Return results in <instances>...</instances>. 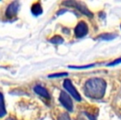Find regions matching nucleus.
<instances>
[{
	"label": "nucleus",
	"mask_w": 121,
	"mask_h": 120,
	"mask_svg": "<svg viewBox=\"0 0 121 120\" xmlns=\"http://www.w3.org/2000/svg\"><path fill=\"white\" fill-rule=\"evenodd\" d=\"M85 93L93 99H100L104 96L106 91V82L102 78H94L85 83Z\"/></svg>",
	"instance_id": "obj_1"
},
{
	"label": "nucleus",
	"mask_w": 121,
	"mask_h": 120,
	"mask_svg": "<svg viewBox=\"0 0 121 120\" xmlns=\"http://www.w3.org/2000/svg\"><path fill=\"white\" fill-rule=\"evenodd\" d=\"M64 5H67L70 7H74L76 9H77L81 14H85V15L88 16V17L91 18L93 17V14L87 9L86 5L82 4L81 2H76V1H66V2H63Z\"/></svg>",
	"instance_id": "obj_2"
},
{
	"label": "nucleus",
	"mask_w": 121,
	"mask_h": 120,
	"mask_svg": "<svg viewBox=\"0 0 121 120\" xmlns=\"http://www.w3.org/2000/svg\"><path fill=\"white\" fill-rule=\"evenodd\" d=\"M59 101H60V103L62 104V106L64 107L66 109H67L68 111H70V112L73 111L72 100H71V98L69 96L68 93H66V92H63V91L60 92Z\"/></svg>",
	"instance_id": "obj_3"
},
{
	"label": "nucleus",
	"mask_w": 121,
	"mask_h": 120,
	"mask_svg": "<svg viewBox=\"0 0 121 120\" xmlns=\"http://www.w3.org/2000/svg\"><path fill=\"white\" fill-rule=\"evenodd\" d=\"M63 86L66 88V90L76 100V101H81V97L79 94V93L77 92V90L76 89V88L74 87V85L72 84L71 81L70 79H66L63 83Z\"/></svg>",
	"instance_id": "obj_4"
},
{
	"label": "nucleus",
	"mask_w": 121,
	"mask_h": 120,
	"mask_svg": "<svg viewBox=\"0 0 121 120\" xmlns=\"http://www.w3.org/2000/svg\"><path fill=\"white\" fill-rule=\"evenodd\" d=\"M88 34V26L85 22L81 21L75 28V34L77 38H83Z\"/></svg>",
	"instance_id": "obj_5"
},
{
	"label": "nucleus",
	"mask_w": 121,
	"mask_h": 120,
	"mask_svg": "<svg viewBox=\"0 0 121 120\" xmlns=\"http://www.w3.org/2000/svg\"><path fill=\"white\" fill-rule=\"evenodd\" d=\"M19 9V3L17 1H14V2L11 3L8 7L7 10H6V16L9 19H12V18L15 17L17 15V12Z\"/></svg>",
	"instance_id": "obj_6"
},
{
	"label": "nucleus",
	"mask_w": 121,
	"mask_h": 120,
	"mask_svg": "<svg viewBox=\"0 0 121 120\" xmlns=\"http://www.w3.org/2000/svg\"><path fill=\"white\" fill-rule=\"evenodd\" d=\"M34 91H35L36 93H37V94L40 95V96L43 97V98H47V99L50 98V94H49V93L47 92V90L46 89V88H44L43 87L36 86L35 88H34Z\"/></svg>",
	"instance_id": "obj_7"
},
{
	"label": "nucleus",
	"mask_w": 121,
	"mask_h": 120,
	"mask_svg": "<svg viewBox=\"0 0 121 120\" xmlns=\"http://www.w3.org/2000/svg\"><path fill=\"white\" fill-rule=\"evenodd\" d=\"M31 11H32V14L35 16L41 15L42 14V7L40 3H36V4H32V8H31Z\"/></svg>",
	"instance_id": "obj_8"
},
{
	"label": "nucleus",
	"mask_w": 121,
	"mask_h": 120,
	"mask_svg": "<svg viewBox=\"0 0 121 120\" xmlns=\"http://www.w3.org/2000/svg\"><path fill=\"white\" fill-rule=\"evenodd\" d=\"M6 108L5 104H4V96L1 93H0V118H3L6 115Z\"/></svg>",
	"instance_id": "obj_9"
},
{
	"label": "nucleus",
	"mask_w": 121,
	"mask_h": 120,
	"mask_svg": "<svg viewBox=\"0 0 121 120\" xmlns=\"http://www.w3.org/2000/svg\"><path fill=\"white\" fill-rule=\"evenodd\" d=\"M116 38L115 34H103L101 35H99L98 37L99 39H101V40H106V41H109V40H113L114 38Z\"/></svg>",
	"instance_id": "obj_10"
},
{
	"label": "nucleus",
	"mask_w": 121,
	"mask_h": 120,
	"mask_svg": "<svg viewBox=\"0 0 121 120\" xmlns=\"http://www.w3.org/2000/svg\"><path fill=\"white\" fill-rule=\"evenodd\" d=\"M50 42L53 44H61L64 42V39L59 35H56L50 39Z\"/></svg>",
	"instance_id": "obj_11"
},
{
	"label": "nucleus",
	"mask_w": 121,
	"mask_h": 120,
	"mask_svg": "<svg viewBox=\"0 0 121 120\" xmlns=\"http://www.w3.org/2000/svg\"><path fill=\"white\" fill-rule=\"evenodd\" d=\"M67 73H53V74L49 75V78H60V77H65L67 76Z\"/></svg>",
	"instance_id": "obj_12"
},
{
	"label": "nucleus",
	"mask_w": 121,
	"mask_h": 120,
	"mask_svg": "<svg viewBox=\"0 0 121 120\" xmlns=\"http://www.w3.org/2000/svg\"><path fill=\"white\" fill-rule=\"evenodd\" d=\"M58 120H71V118L67 113H62L60 115H59Z\"/></svg>",
	"instance_id": "obj_13"
},
{
	"label": "nucleus",
	"mask_w": 121,
	"mask_h": 120,
	"mask_svg": "<svg viewBox=\"0 0 121 120\" xmlns=\"http://www.w3.org/2000/svg\"><path fill=\"white\" fill-rule=\"evenodd\" d=\"M119 63H121V58H118L116 60H114V61L111 62V63H109L108 64V66H114V65L119 64Z\"/></svg>",
	"instance_id": "obj_14"
},
{
	"label": "nucleus",
	"mask_w": 121,
	"mask_h": 120,
	"mask_svg": "<svg viewBox=\"0 0 121 120\" xmlns=\"http://www.w3.org/2000/svg\"><path fill=\"white\" fill-rule=\"evenodd\" d=\"M85 114H86V116L90 118V120H96L95 116H94V115H91V114H90V113H85Z\"/></svg>",
	"instance_id": "obj_15"
},
{
	"label": "nucleus",
	"mask_w": 121,
	"mask_h": 120,
	"mask_svg": "<svg viewBox=\"0 0 121 120\" xmlns=\"http://www.w3.org/2000/svg\"><path fill=\"white\" fill-rule=\"evenodd\" d=\"M7 120H15V119H13V118H8Z\"/></svg>",
	"instance_id": "obj_16"
},
{
	"label": "nucleus",
	"mask_w": 121,
	"mask_h": 120,
	"mask_svg": "<svg viewBox=\"0 0 121 120\" xmlns=\"http://www.w3.org/2000/svg\"><path fill=\"white\" fill-rule=\"evenodd\" d=\"M120 28H121V25H120Z\"/></svg>",
	"instance_id": "obj_17"
}]
</instances>
